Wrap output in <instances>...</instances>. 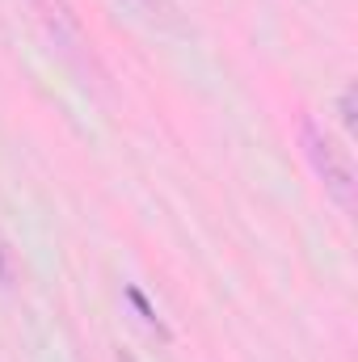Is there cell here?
Here are the masks:
<instances>
[{
    "label": "cell",
    "mask_w": 358,
    "mask_h": 362,
    "mask_svg": "<svg viewBox=\"0 0 358 362\" xmlns=\"http://www.w3.org/2000/svg\"><path fill=\"white\" fill-rule=\"evenodd\" d=\"M304 148H308V160H312L316 177L325 181L329 194L350 211L354 206V165H350V148H342L316 122H304Z\"/></svg>",
    "instance_id": "6da1fadb"
},
{
    "label": "cell",
    "mask_w": 358,
    "mask_h": 362,
    "mask_svg": "<svg viewBox=\"0 0 358 362\" xmlns=\"http://www.w3.org/2000/svg\"><path fill=\"white\" fill-rule=\"evenodd\" d=\"M342 127H346V131H354V85H346V89H342Z\"/></svg>",
    "instance_id": "3957f363"
},
{
    "label": "cell",
    "mask_w": 358,
    "mask_h": 362,
    "mask_svg": "<svg viewBox=\"0 0 358 362\" xmlns=\"http://www.w3.org/2000/svg\"><path fill=\"white\" fill-rule=\"evenodd\" d=\"M144 21H152V25H161V30H173V25H181L178 17V4L173 0H127Z\"/></svg>",
    "instance_id": "7a4b0ae2"
}]
</instances>
